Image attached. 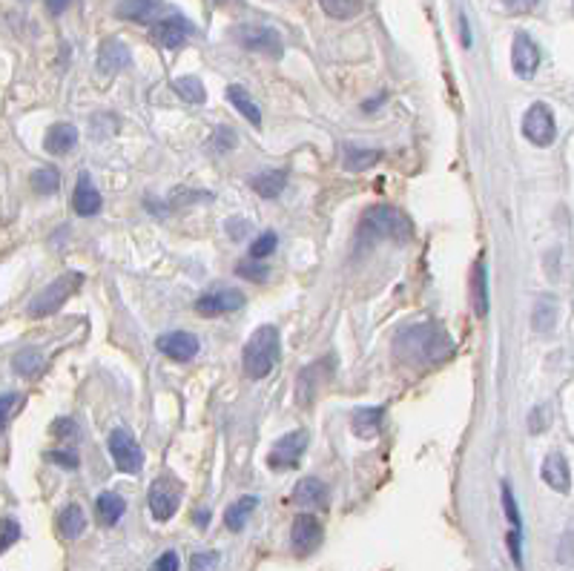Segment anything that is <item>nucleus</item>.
Returning a JSON list of instances; mask_svg holds the SVG:
<instances>
[{
  "label": "nucleus",
  "instance_id": "2eb2a0df",
  "mask_svg": "<svg viewBox=\"0 0 574 571\" xmlns=\"http://www.w3.org/2000/svg\"><path fill=\"white\" fill-rule=\"evenodd\" d=\"M190 32H193V26L182 15H170V18H161L158 23H152V37L164 49H182Z\"/></svg>",
  "mask_w": 574,
  "mask_h": 571
},
{
  "label": "nucleus",
  "instance_id": "9b49d317",
  "mask_svg": "<svg viewBox=\"0 0 574 571\" xmlns=\"http://www.w3.org/2000/svg\"><path fill=\"white\" fill-rule=\"evenodd\" d=\"M241 307H245V293L233 290V288H224V290L204 293L196 302V314L204 319H213V316L233 314V310H241Z\"/></svg>",
  "mask_w": 574,
  "mask_h": 571
},
{
  "label": "nucleus",
  "instance_id": "aec40b11",
  "mask_svg": "<svg viewBox=\"0 0 574 571\" xmlns=\"http://www.w3.org/2000/svg\"><path fill=\"white\" fill-rule=\"evenodd\" d=\"M293 502L302 509H325L327 505V485L316 477H304L302 483L293 488Z\"/></svg>",
  "mask_w": 574,
  "mask_h": 571
},
{
  "label": "nucleus",
  "instance_id": "c03bdc74",
  "mask_svg": "<svg viewBox=\"0 0 574 571\" xmlns=\"http://www.w3.org/2000/svg\"><path fill=\"white\" fill-rule=\"evenodd\" d=\"M46 460L58 462L61 469H78V453H69V451H49Z\"/></svg>",
  "mask_w": 574,
  "mask_h": 571
},
{
  "label": "nucleus",
  "instance_id": "c756f323",
  "mask_svg": "<svg viewBox=\"0 0 574 571\" xmlns=\"http://www.w3.org/2000/svg\"><path fill=\"white\" fill-rule=\"evenodd\" d=\"M531 324H534V330L538 333H548L557 324V305H554V298H538V305H534L531 310Z\"/></svg>",
  "mask_w": 574,
  "mask_h": 571
},
{
  "label": "nucleus",
  "instance_id": "de8ad7c7",
  "mask_svg": "<svg viewBox=\"0 0 574 571\" xmlns=\"http://www.w3.org/2000/svg\"><path fill=\"white\" fill-rule=\"evenodd\" d=\"M546 425H548V420H546V408H534L531 420H529V428H531L534 434H540Z\"/></svg>",
  "mask_w": 574,
  "mask_h": 571
},
{
  "label": "nucleus",
  "instance_id": "a211bd4d",
  "mask_svg": "<svg viewBox=\"0 0 574 571\" xmlns=\"http://www.w3.org/2000/svg\"><path fill=\"white\" fill-rule=\"evenodd\" d=\"M72 210L78 216H84V218L95 216L101 210V192L95 190L89 173L78 175V184H75V192H72Z\"/></svg>",
  "mask_w": 574,
  "mask_h": 571
},
{
  "label": "nucleus",
  "instance_id": "b1692460",
  "mask_svg": "<svg viewBox=\"0 0 574 571\" xmlns=\"http://www.w3.org/2000/svg\"><path fill=\"white\" fill-rule=\"evenodd\" d=\"M124 511H126L124 497L112 494V491H104V494L95 500V514H98L101 526H115L124 517Z\"/></svg>",
  "mask_w": 574,
  "mask_h": 571
},
{
  "label": "nucleus",
  "instance_id": "37998d69",
  "mask_svg": "<svg viewBox=\"0 0 574 571\" xmlns=\"http://www.w3.org/2000/svg\"><path fill=\"white\" fill-rule=\"evenodd\" d=\"M508 549H512V560L517 568H522V528L508 531Z\"/></svg>",
  "mask_w": 574,
  "mask_h": 571
},
{
  "label": "nucleus",
  "instance_id": "7ed1b4c3",
  "mask_svg": "<svg viewBox=\"0 0 574 571\" xmlns=\"http://www.w3.org/2000/svg\"><path fill=\"white\" fill-rule=\"evenodd\" d=\"M279 350H282V336H279L276 324H262L247 339L245 354H241V362H245V373L250 379H264L271 376L276 362H279Z\"/></svg>",
  "mask_w": 574,
  "mask_h": 571
},
{
  "label": "nucleus",
  "instance_id": "1a4fd4ad",
  "mask_svg": "<svg viewBox=\"0 0 574 571\" xmlns=\"http://www.w3.org/2000/svg\"><path fill=\"white\" fill-rule=\"evenodd\" d=\"M304 451H308V431H290L273 445L271 457H267V465H271L273 471H293V469H299V460Z\"/></svg>",
  "mask_w": 574,
  "mask_h": 571
},
{
  "label": "nucleus",
  "instance_id": "a18cd8bd",
  "mask_svg": "<svg viewBox=\"0 0 574 571\" xmlns=\"http://www.w3.org/2000/svg\"><path fill=\"white\" fill-rule=\"evenodd\" d=\"M150 571H178V554L175 551H164L158 560L150 566Z\"/></svg>",
  "mask_w": 574,
  "mask_h": 571
},
{
  "label": "nucleus",
  "instance_id": "dca6fc26",
  "mask_svg": "<svg viewBox=\"0 0 574 571\" xmlns=\"http://www.w3.org/2000/svg\"><path fill=\"white\" fill-rule=\"evenodd\" d=\"M130 61H133L130 49H126V44L118 41V37H107L98 49V72H104V75H115V72L126 69Z\"/></svg>",
  "mask_w": 574,
  "mask_h": 571
},
{
  "label": "nucleus",
  "instance_id": "f8f14e48",
  "mask_svg": "<svg viewBox=\"0 0 574 571\" xmlns=\"http://www.w3.org/2000/svg\"><path fill=\"white\" fill-rule=\"evenodd\" d=\"M156 347H158L167 359H173V362H193L201 345H198V336H193V333H187V330H170V333L158 336Z\"/></svg>",
  "mask_w": 574,
  "mask_h": 571
},
{
  "label": "nucleus",
  "instance_id": "7c9ffc66",
  "mask_svg": "<svg viewBox=\"0 0 574 571\" xmlns=\"http://www.w3.org/2000/svg\"><path fill=\"white\" fill-rule=\"evenodd\" d=\"M29 184L37 196H53V192H58V187H61V173L55 170V167H41V170L32 173Z\"/></svg>",
  "mask_w": 574,
  "mask_h": 571
},
{
  "label": "nucleus",
  "instance_id": "4be33fe9",
  "mask_svg": "<svg viewBox=\"0 0 574 571\" xmlns=\"http://www.w3.org/2000/svg\"><path fill=\"white\" fill-rule=\"evenodd\" d=\"M382 422H385V408H360L351 417V431L360 439H374L382 431Z\"/></svg>",
  "mask_w": 574,
  "mask_h": 571
},
{
  "label": "nucleus",
  "instance_id": "20e7f679",
  "mask_svg": "<svg viewBox=\"0 0 574 571\" xmlns=\"http://www.w3.org/2000/svg\"><path fill=\"white\" fill-rule=\"evenodd\" d=\"M81 284H84V276H81V273H63V276H58L55 281H49L46 288L32 298L29 316H32V319H46V316L58 314V310L69 302V296H72L75 290H78Z\"/></svg>",
  "mask_w": 574,
  "mask_h": 571
},
{
  "label": "nucleus",
  "instance_id": "5701e85b",
  "mask_svg": "<svg viewBox=\"0 0 574 571\" xmlns=\"http://www.w3.org/2000/svg\"><path fill=\"white\" fill-rule=\"evenodd\" d=\"M86 528V517H84V509L78 502H69L67 509L58 514V531L63 540H78Z\"/></svg>",
  "mask_w": 574,
  "mask_h": 571
},
{
  "label": "nucleus",
  "instance_id": "3c124183",
  "mask_svg": "<svg viewBox=\"0 0 574 571\" xmlns=\"http://www.w3.org/2000/svg\"><path fill=\"white\" fill-rule=\"evenodd\" d=\"M207 520H210L207 511H198V514H196V523H198V526H207Z\"/></svg>",
  "mask_w": 574,
  "mask_h": 571
},
{
  "label": "nucleus",
  "instance_id": "e433bc0d",
  "mask_svg": "<svg viewBox=\"0 0 574 571\" xmlns=\"http://www.w3.org/2000/svg\"><path fill=\"white\" fill-rule=\"evenodd\" d=\"M18 540H20V526H18V520H12V517H6V520H0V554L9 551Z\"/></svg>",
  "mask_w": 574,
  "mask_h": 571
},
{
  "label": "nucleus",
  "instance_id": "09e8293b",
  "mask_svg": "<svg viewBox=\"0 0 574 571\" xmlns=\"http://www.w3.org/2000/svg\"><path fill=\"white\" fill-rule=\"evenodd\" d=\"M67 6H69V0H46V9L53 12V15H61Z\"/></svg>",
  "mask_w": 574,
  "mask_h": 571
},
{
  "label": "nucleus",
  "instance_id": "c85d7f7f",
  "mask_svg": "<svg viewBox=\"0 0 574 571\" xmlns=\"http://www.w3.org/2000/svg\"><path fill=\"white\" fill-rule=\"evenodd\" d=\"M285 184H287L285 170H267V173L253 178V190H256L262 199H276L279 192L285 190Z\"/></svg>",
  "mask_w": 574,
  "mask_h": 571
},
{
  "label": "nucleus",
  "instance_id": "72a5a7b5",
  "mask_svg": "<svg viewBox=\"0 0 574 571\" xmlns=\"http://www.w3.org/2000/svg\"><path fill=\"white\" fill-rule=\"evenodd\" d=\"M319 4H322V9L330 18H339V20L353 18L356 12H360V4H356V0H319Z\"/></svg>",
  "mask_w": 574,
  "mask_h": 571
},
{
  "label": "nucleus",
  "instance_id": "bb28decb",
  "mask_svg": "<svg viewBox=\"0 0 574 571\" xmlns=\"http://www.w3.org/2000/svg\"><path fill=\"white\" fill-rule=\"evenodd\" d=\"M382 159L379 150H362L356 144H348L344 147V170L348 173H365L371 170V167Z\"/></svg>",
  "mask_w": 574,
  "mask_h": 571
},
{
  "label": "nucleus",
  "instance_id": "ea45409f",
  "mask_svg": "<svg viewBox=\"0 0 574 571\" xmlns=\"http://www.w3.org/2000/svg\"><path fill=\"white\" fill-rule=\"evenodd\" d=\"M503 509H505V517L512 528H520V511H517V500H514V491L508 483H503Z\"/></svg>",
  "mask_w": 574,
  "mask_h": 571
},
{
  "label": "nucleus",
  "instance_id": "f3484780",
  "mask_svg": "<svg viewBox=\"0 0 574 571\" xmlns=\"http://www.w3.org/2000/svg\"><path fill=\"white\" fill-rule=\"evenodd\" d=\"M118 18L133 23H158L164 18L161 0H124L118 6Z\"/></svg>",
  "mask_w": 574,
  "mask_h": 571
},
{
  "label": "nucleus",
  "instance_id": "f03ea898",
  "mask_svg": "<svg viewBox=\"0 0 574 571\" xmlns=\"http://www.w3.org/2000/svg\"><path fill=\"white\" fill-rule=\"evenodd\" d=\"M360 244H379V241H411L414 239V224L402 210L397 207H385V204H376V207H368L365 216L360 218Z\"/></svg>",
  "mask_w": 574,
  "mask_h": 571
},
{
  "label": "nucleus",
  "instance_id": "c9c22d12",
  "mask_svg": "<svg viewBox=\"0 0 574 571\" xmlns=\"http://www.w3.org/2000/svg\"><path fill=\"white\" fill-rule=\"evenodd\" d=\"M236 273L241 279H250V281H264L267 276H271V267H267L264 262H256V258H247V262H241L236 267Z\"/></svg>",
  "mask_w": 574,
  "mask_h": 571
},
{
  "label": "nucleus",
  "instance_id": "4c0bfd02",
  "mask_svg": "<svg viewBox=\"0 0 574 571\" xmlns=\"http://www.w3.org/2000/svg\"><path fill=\"white\" fill-rule=\"evenodd\" d=\"M219 551H198L190 557V568L187 571H215L219 568Z\"/></svg>",
  "mask_w": 574,
  "mask_h": 571
},
{
  "label": "nucleus",
  "instance_id": "79ce46f5",
  "mask_svg": "<svg viewBox=\"0 0 574 571\" xmlns=\"http://www.w3.org/2000/svg\"><path fill=\"white\" fill-rule=\"evenodd\" d=\"M58 439H67V436H75L78 434V422H75L72 417H61V420H55L53 422V428H49Z\"/></svg>",
  "mask_w": 574,
  "mask_h": 571
},
{
  "label": "nucleus",
  "instance_id": "4468645a",
  "mask_svg": "<svg viewBox=\"0 0 574 571\" xmlns=\"http://www.w3.org/2000/svg\"><path fill=\"white\" fill-rule=\"evenodd\" d=\"M512 67L517 77H531L540 67V49L531 41V35L517 32L514 35V46H512Z\"/></svg>",
  "mask_w": 574,
  "mask_h": 571
},
{
  "label": "nucleus",
  "instance_id": "9d476101",
  "mask_svg": "<svg viewBox=\"0 0 574 571\" xmlns=\"http://www.w3.org/2000/svg\"><path fill=\"white\" fill-rule=\"evenodd\" d=\"M325 540V528L322 523L316 520L313 514H299L296 520H293V528H290V546L299 557H308L313 554L319 546H322Z\"/></svg>",
  "mask_w": 574,
  "mask_h": 571
},
{
  "label": "nucleus",
  "instance_id": "39448f33",
  "mask_svg": "<svg viewBox=\"0 0 574 571\" xmlns=\"http://www.w3.org/2000/svg\"><path fill=\"white\" fill-rule=\"evenodd\" d=\"M184 485L182 479L173 474H161L156 483L150 485V511L158 523H167L175 517L178 505H182Z\"/></svg>",
  "mask_w": 574,
  "mask_h": 571
},
{
  "label": "nucleus",
  "instance_id": "6ab92c4d",
  "mask_svg": "<svg viewBox=\"0 0 574 571\" xmlns=\"http://www.w3.org/2000/svg\"><path fill=\"white\" fill-rule=\"evenodd\" d=\"M540 474L546 479V485H552L560 494H569L571 491V471H569V462L563 453H548Z\"/></svg>",
  "mask_w": 574,
  "mask_h": 571
},
{
  "label": "nucleus",
  "instance_id": "f704fd0d",
  "mask_svg": "<svg viewBox=\"0 0 574 571\" xmlns=\"http://www.w3.org/2000/svg\"><path fill=\"white\" fill-rule=\"evenodd\" d=\"M276 244H279V236L273 230H267V232H262V236L250 244V258H256V262H264L267 256H271L273 250H276Z\"/></svg>",
  "mask_w": 574,
  "mask_h": 571
},
{
  "label": "nucleus",
  "instance_id": "ddd939ff",
  "mask_svg": "<svg viewBox=\"0 0 574 571\" xmlns=\"http://www.w3.org/2000/svg\"><path fill=\"white\" fill-rule=\"evenodd\" d=\"M330 376H334V359H327V362L319 359L311 368L302 371V376H299V402L302 405H311Z\"/></svg>",
  "mask_w": 574,
  "mask_h": 571
},
{
  "label": "nucleus",
  "instance_id": "8fccbe9b",
  "mask_svg": "<svg viewBox=\"0 0 574 571\" xmlns=\"http://www.w3.org/2000/svg\"><path fill=\"white\" fill-rule=\"evenodd\" d=\"M459 26H463V44H465V46H471V35H468V23H465V18H463V23H459Z\"/></svg>",
  "mask_w": 574,
  "mask_h": 571
},
{
  "label": "nucleus",
  "instance_id": "f257e3e1",
  "mask_svg": "<svg viewBox=\"0 0 574 571\" xmlns=\"http://www.w3.org/2000/svg\"><path fill=\"white\" fill-rule=\"evenodd\" d=\"M397 354L416 368H431L454 354V342L437 324H411L397 336Z\"/></svg>",
  "mask_w": 574,
  "mask_h": 571
},
{
  "label": "nucleus",
  "instance_id": "6e6552de",
  "mask_svg": "<svg viewBox=\"0 0 574 571\" xmlns=\"http://www.w3.org/2000/svg\"><path fill=\"white\" fill-rule=\"evenodd\" d=\"M236 37L238 44L250 49V52H259V55H267V58H282V37H279L276 29L271 26H256V23H245L236 29Z\"/></svg>",
  "mask_w": 574,
  "mask_h": 571
},
{
  "label": "nucleus",
  "instance_id": "0eeeda50",
  "mask_svg": "<svg viewBox=\"0 0 574 571\" xmlns=\"http://www.w3.org/2000/svg\"><path fill=\"white\" fill-rule=\"evenodd\" d=\"M522 135H526L534 147H548L557 138L554 112L546 103H531L526 118H522Z\"/></svg>",
  "mask_w": 574,
  "mask_h": 571
},
{
  "label": "nucleus",
  "instance_id": "473e14b6",
  "mask_svg": "<svg viewBox=\"0 0 574 571\" xmlns=\"http://www.w3.org/2000/svg\"><path fill=\"white\" fill-rule=\"evenodd\" d=\"M173 89L178 93V98H184L187 103H204L207 93H204V84L198 81L196 75H187V77H178L173 84Z\"/></svg>",
  "mask_w": 574,
  "mask_h": 571
},
{
  "label": "nucleus",
  "instance_id": "49530a36",
  "mask_svg": "<svg viewBox=\"0 0 574 571\" xmlns=\"http://www.w3.org/2000/svg\"><path fill=\"white\" fill-rule=\"evenodd\" d=\"M505 9L512 12V15H526V12H531L534 6L540 4V0H503Z\"/></svg>",
  "mask_w": 574,
  "mask_h": 571
},
{
  "label": "nucleus",
  "instance_id": "a19ab883",
  "mask_svg": "<svg viewBox=\"0 0 574 571\" xmlns=\"http://www.w3.org/2000/svg\"><path fill=\"white\" fill-rule=\"evenodd\" d=\"M20 405V396L18 394H4L0 396V431H6V425L12 420V413Z\"/></svg>",
  "mask_w": 574,
  "mask_h": 571
},
{
  "label": "nucleus",
  "instance_id": "412c9836",
  "mask_svg": "<svg viewBox=\"0 0 574 571\" xmlns=\"http://www.w3.org/2000/svg\"><path fill=\"white\" fill-rule=\"evenodd\" d=\"M75 144H78V129H75L72 124L61 121V124H53L46 129L44 150L49 155H67Z\"/></svg>",
  "mask_w": 574,
  "mask_h": 571
},
{
  "label": "nucleus",
  "instance_id": "2f4dec72",
  "mask_svg": "<svg viewBox=\"0 0 574 571\" xmlns=\"http://www.w3.org/2000/svg\"><path fill=\"white\" fill-rule=\"evenodd\" d=\"M12 368H15V373H20V376H37L44 371V356L37 354L35 347H23L20 354L12 359Z\"/></svg>",
  "mask_w": 574,
  "mask_h": 571
},
{
  "label": "nucleus",
  "instance_id": "393cba45",
  "mask_svg": "<svg viewBox=\"0 0 574 571\" xmlns=\"http://www.w3.org/2000/svg\"><path fill=\"white\" fill-rule=\"evenodd\" d=\"M227 101L233 103V107H236L241 115H245V118H247L253 126H262V110L256 107V101H253V98L247 95L245 86H238V84L227 86Z\"/></svg>",
  "mask_w": 574,
  "mask_h": 571
},
{
  "label": "nucleus",
  "instance_id": "cd10ccee",
  "mask_svg": "<svg viewBox=\"0 0 574 571\" xmlns=\"http://www.w3.org/2000/svg\"><path fill=\"white\" fill-rule=\"evenodd\" d=\"M471 296H474V310L482 319L489 314V279H486V262L474 265V273H471Z\"/></svg>",
  "mask_w": 574,
  "mask_h": 571
},
{
  "label": "nucleus",
  "instance_id": "a878e982",
  "mask_svg": "<svg viewBox=\"0 0 574 571\" xmlns=\"http://www.w3.org/2000/svg\"><path fill=\"white\" fill-rule=\"evenodd\" d=\"M256 505H259V497H253V494L236 500V502L227 509V514H224V526H227L230 531H241V528L247 526L250 514L256 511Z\"/></svg>",
  "mask_w": 574,
  "mask_h": 571
},
{
  "label": "nucleus",
  "instance_id": "423d86ee",
  "mask_svg": "<svg viewBox=\"0 0 574 571\" xmlns=\"http://www.w3.org/2000/svg\"><path fill=\"white\" fill-rule=\"evenodd\" d=\"M109 457L115 462V469L124 471V474H138L144 465L141 445H138L130 436V431H124V428H115V431L109 434Z\"/></svg>",
  "mask_w": 574,
  "mask_h": 571
},
{
  "label": "nucleus",
  "instance_id": "58836bf2",
  "mask_svg": "<svg viewBox=\"0 0 574 571\" xmlns=\"http://www.w3.org/2000/svg\"><path fill=\"white\" fill-rule=\"evenodd\" d=\"M233 147H236V133H233V129L219 126L210 135V150L213 152H227V150H233Z\"/></svg>",
  "mask_w": 574,
  "mask_h": 571
}]
</instances>
